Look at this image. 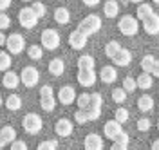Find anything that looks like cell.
Returning a JSON list of instances; mask_svg holds the SVG:
<instances>
[{"label":"cell","instance_id":"f6af8a7d","mask_svg":"<svg viewBox=\"0 0 159 150\" xmlns=\"http://www.w3.org/2000/svg\"><path fill=\"white\" fill-rule=\"evenodd\" d=\"M110 150H129V145H121V143L114 141V145L110 147Z\"/></svg>","mask_w":159,"mask_h":150},{"label":"cell","instance_id":"f35d334b","mask_svg":"<svg viewBox=\"0 0 159 150\" xmlns=\"http://www.w3.org/2000/svg\"><path fill=\"white\" fill-rule=\"evenodd\" d=\"M74 121L76 123H80V125H83V123H87V110H81V109H78L76 112H74Z\"/></svg>","mask_w":159,"mask_h":150},{"label":"cell","instance_id":"6da1fadb","mask_svg":"<svg viewBox=\"0 0 159 150\" xmlns=\"http://www.w3.org/2000/svg\"><path fill=\"white\" fill-rule=\"evenodd\" d=\"M118 29L123 36H136V34H138V29H139L138 18L132 16V15H125L123 18H119Z\"/></svg>","mask_w":159,"mask_h":150},{"label":"cell","instance_id":"60d3db41","mask_svg":"<svg viewBox=\"0 0 159 150\" xmlns=\"http://www.w3.org/2000/svg\"><path fill=\"white\" fill-rule=\"evenodd\" d=\"M11 150H29L27 148V143L22 139H15L11 141Z\"/></svg>","mask_w":159,"mask_h":150},{"label":"cell","instance_id":"4fadbf2b","mask_svg":"<svg viewBox=\"0 0 159 150\" xmlns=\"http://www.w3.org/2000/svg\"><path fill=\"white\" fill-rule=\"evenodd\" d=\"M87 38L89 36H85L81 31H72L69 34V45L72 47V49H76V51H80V49H83L85 45H87Z\"/></svg>","mask_w":159,"mask_h":150},{"label":"cell","instance_id":"b9f144b4","mask_svg":"<svg viewBox=\"0 0 159 150\" xmlns=\"http://www.w3.org/2000/svg\"><path fill=\"white\" fill-rule=\"evenodd\" d=\"M150 120L148 118H141V120H138V130H141V132H147V130L150 129Z\"/></svg>","mask_w":159,"mask_h":150},{"label":"cell","instance_id":"74e56055","mask_svg":"<svg viewBox=\"0 0 159 150\" xmlns=\"http://www.w3.org/2000/svg\"><path fill=\"white\" fill-rule=\"evenodd\" d=\"M31 7H33V11L36 13V16H38V18H43V16H45V6H43L42 2H33V6H31Z\"/></svg>","mask_w":159,"mask_h":150},{"label":"cell","instance_id":"7dc6e473","mask_svg":"<svg viewBox=\"0 0 159 150\" xmlns=\"http://www.w3.org/2000/svg\"><path fill=\"white\" fill-rule=\"evenodd\" d=\"M99 2H101V0H83V4H85V6H89V7H94V6H98Z\"/></svg>","mask_w":159,"mask_h":150},{"label":"cell","instance_id":"30bf717a","mask_svg":"<svg viewBox=\"0 0 159 150\" xmlns=\"http://www.w3.org/2000/svg\"><path fill=\"white\" fill-rule=\"evenodd\" d=\"M76 78L81 87H92L96 83V72H94V69H80Z\"/></svg>","mask_w":159,"mask_h":150},{"label":"cell","instance_id":"11a10c76","mask_svg":"<svg viewBox=\"0 0 159 150\" xmlns=\"http://www.w3.org/2000/svg\"><path fill=\"white\" fill-rule=\"evenodd\" d=\"M22 2H31V0H22Z\"/></svg>","mask_w":159,"mask_h":150},{"label":"cell","instance_id":"d6986e66","mask_svg":"<svg viewBox=\"0 0 159 150\" xmlns=\"http://www.w3.org/2000/svg\"><path fill=\"white\" fill-rule=\"evenodd\" d=\"M54 22L60 25H65L70 22V13L67 7H56L54 9Z\"/></svg>","mask_w":159,"mask_h":150},{"label":"cell","instance_id":"db71d44e","mask_svg":"<svg viewBox=\"0 0 159 150\" xmlns=\"http://www.w3.org/2000/svg\"><path fill=\"white\" fill-rule=\"evenodd\" d=\"M152 2H154V4H159V0H152Z\"/></svg>","mask_w":159,"mask_h":150},{"label":"cell","instance_id":"9c48e42d","mask_svg":"<svg viewBox=\"0 0 159 150\" xmlns=\"http://www.w3.org/2000/svg\"><path fill=\"white\" fill-rule=\"evenodd\" d=\"M143 29H145L147 34H152V36L159 34V15L156 13V11L143 20Z\"/></svg>","mask_w":159,"mask_h":150},{"label":"cell","instance_id":"836d02e7","mask_svg":"<svg viewBox=\"0 0 159 150\" xmlns=\"http://www.w3.org/2000/svg\"><path fill=\"white\" fill-rule=\"evenodd\" d=\"M101 105H103V98H101V94H99V92L90 94V107L89 109H101Z\"/></svg>","mask_w":159,"mask_h":150},{"label":"cell","instance_id":"f5cc1de1","mask_svg":"<svg viewBox=\"0 0 159 150\" xmlns=\"http://www.w3.org/2000/svg\"><path fill=\"white\" fill-rule=\"evenodd\" d=\"M2 105H4V98H2V96H0V107H2Z\"/></svg>","mask_w":159,"mask_h":150},{"label":"cell","instance_id":"7bdbcfd3","mask_svg":"<svg viewBox=\"0 0 159 150\" xmlns=\"http://www.w3.org/2000/svg\"><path fill=\"white\" fill-rule=\"evenodd\" d=\"M129 139L130 138H129V134H127L125 130H121L118 136L114 138V141H116V143H121V145H129Z\"/></svg>","mask_w":159,"mask_h":150},{"label":"cell","instance_id":"5bb4252c","mask_svg":"<svg viewBox=\"0 0 159 150\" xmlns=\"http://www.w3.org/2000/svg\"><path fill=\"white\" fill-rule=\"evenodd\" d=\"M83 147L85 150H103V139H101V136L98 134H87V138L83 139Z\"/></svg>","mask_w":159,"mask_h":150},{"label":"cell","instance_id":"bcb514c9","mask_svg":"<svg viewBox=\"0 0 159 150\" xmlns=\"http://www.w3.org/2000/svg\"><path fill=\"white\" fill-rule=\"evenodd\" d=\"M11 2H13V0H0V13L7 9V7L11 6Z\"/></svg>","mask_w":159,"mask_h":150},{"label":"cell","instance_id":"e0dca14e","mask_svg":"<svg viewBox=\"0 0 159 150\" xmlns=\"http://www.w3.org/2000/svg\"><path fill=\"white\" fill-rule=\"evenodd\" d=\"M99 78H101L103 83L110 85V83H114V81L118 80V70H116V67H112V65H105L101 69V72H99Z\"/></svg>","mask_w":159,"mask_h":150},{"label":"cell","instance_id":"277c9868","mask_svg":"<svg viewBox=\"0 0 159 150\" xmlns=\"http://www.w3.org/2000/svg\"><path fill=\"white\" fill-rule=\"evenodd\" d=\"M40 42H42V47L43 49L54 51L60 47V34L56 29H43L42 31V36H40Z\"/></svg>","mask_w":159,"mask_h":150},{"label":"cell","instance_id":"cb8c5ba5","mask_svg":"<svg viewBox=\"0 0 159 150\" xmlns=\"http://www.w3.org/2000/svg\"><path fill=\"white\" fill-rule=\"evenodd\" d=\"M154 13V9H152V6L150 4H145V2H141L138 6V11H136V18L138 20H145L147 16H150Z\"/></svg>","mask_w":159,"mask_h":150},{"label":"cell","instance_id":"6f0895ef","mask_svg":"<svg viewBox=\"0 0 159 150\" xmlns=\"http://www.w3.org/2000/svg\"><path fill=\"white\" fill-rule=\"evenodd\" d=\"M0 150H2V148H0Z\"/></svg>","mask_w":159,"mask_h":150},{"label":"cell","instance_id":"ac0fdd59","mask_svg":"<svg viewBox=\"0 0 159 150\" xmlns=\"http://www.w3.org/2000/svg\"><path fill=\"white\" fill-rule=\"evenodd\" d=\"M2 83L6 89H16L20 85V76L16 72H11V70H4V78H2Z\"/></svg>","mask_w":159,"mask_h":150},{"label":"cell","instance_id":"603a6c76","mask_svg":"<svg viewBox=\"0 0 159 150\" xmlns=\"http://www.w3.org/2000/svg\"><path fill=\"white\" fill-rule=\"evenodd\" d=\"M138 109L141 110V112H148V110L154 109V100H152V96L143 94V96L138 100Z\"/></svg>","mask_w":159,"mask_h":150},{"label":"cell","instance_id":"816d5d0a","mask_svg":"<svg viewBox=\"0 0 159 150\" xmlns=\"http://www.w3.org/2000/svg\"><path fill=\"white\" fill-rule=\"evenodd\" d=\"M129 2H134V4H141L143 0H129Z\"/></svg>","mask_w":159,"mask_h":150},{"label":"cell","instance_id":"484cf974","mask_svg":"<svg viewBox=\"0 0 159 150\" xmlns=\"http://www.w3.org/2000/svg\"><path fill=\"white\" fill-rule=\"evenodd\" d=\"M4 103H6L7 110H20V107H22V98H20L18 94H11V96H7V100L4 101Z\"/></svg>","mask_w":159,"mask_h":150},{"label":"cell","instance_id":"8992f818","mask_svg":"<svg viewBox=\"0 0 159 150\" xmlns=\"http://www.w3.org/2000/svg\"><path fill=\"white\" fill-rule=\"evenodd\" d=\"M6 45L11 54H20L25 49V38L20 33H11L9 36H6Z\"/></svg>","mask_w":159,"mask_h":150},{"label":"cell","instance_id":"1f68e13d","mask_svg":"<svg viewBox=\"0 0 159 150\" xmlns=\"http://www.w3.org/2000/svg\"><path fill=\"white\" fill-rule=\"evenodd\" d=\"M11 67V56L7 51H0V70H7Z\"/></svg>","mask_w":159,"mask_h":150},{"label":"cell","instance_id":"e575fe53","mask_svg":"<svg viewBox=\"0 0 159 150\" xmlns=\"http://www.w3.org/2000/svg\"><path fill=\"white\" fill-rule=\"evenodd\" d=\"M36 150H58V143L54 139H47V141H42L38 145Z\"/></svg>","mask_w":159,"mask_h":150},{"label":"cell","instance_id":"681fc988","mask_svg":"<svg viewBox=\"0 0 159 150\" xmlns=\"http://www.w3.org/2000/svg\"><path fill=\"white\" fill-rule=\"evenodd\" d=\"M152 150H159V139H156L152 143Z\"/></svg>","mask_w":159,"mask_h":150},{"label":"cell","instance_id":"52a82bcc","mask_svg":"<svg viewBox=\"0 0 159 150\" xmlns=\"http://www.w3.org/2000/svg\"><path fill=\"white\" fill-rule=\"evenodd\" d=\"M38 16H36V13L33 11V7H22L18 11V22L22 27H25V29H33L36 24H38Z\"/></svg>","mask_w":159,"mask_h":150},{"label":"cell","instance_id":"3957f363","mask_svg":"<svg viewBox=\"0 0 159 150\" xmlns=\"http://www.w3.org/2000/svg\"><path fill=\"white\" fill-rule=\"evenodd\" d=\"M99 27H101V18L98 15H89V16H85L83 20L80 22L78 31H81L85 36H90V34L98 33Z\"/></svg>","mask_w":159,"mask_h":150},{"label":"cell","instance_id":"d4e9b609","mask_svg":"<svg viewBox=\"0 0 159 150\" xmlns=\"http://www.w3.org/2000/svg\"><path fill=\"white\" fill-rule=\"evenodd\" d=\"M0 136H2V139L6 141V143H11V141L16 139V130L13 129L11 125H6V127L0 129Z\"/></svg>","mask_w":159,"mask_h":150},{"label":"cell","instance_id":"7c38bea8","mask_svg":"<svg viewBox=\"0 0 159 150\" xmlns=\"http://www.w3.org/2000/svg\"><path fill=\"white\" fill-rule=\"evenodd\" d=\"M72 130H74V125H72V121L67 120V118L58 120L56 121V125H54V132L58 134L60 138H67V136H70Z\"/></svg>","mask_w":159,"mask_h":150},{"label":"cell","instance_id":"2e32d148","mask_svg":"<svg viewBox=\"0 0 159 150\" xmlns=\"http://www.w3.org/2000/svg\"><path fill=\"white\" fill-rule=\"evenodd\" d=\"M112 61L116 65H119V67H127V65H130V61H132V52L129 49H125V47H121L118 51V54L112 58Z\"/></svg>","mask_w":159,"mask_h":150},{"label":"cell","instance_id":"83f0119b","mask_svg":"<svg viewBox=\"0 0 159 150\" xmlns=\"http://www.w3.org/2000/svg\"><path fill=\"white\" fill-rule=\"evenodd\" d=\"M121 49V45H119V42H116V40H110L107 45H105V54L109 56L110 60L118 54V51Z\"/></svg>","mask_w":159,"mask_h":150},{"label":"cell","instance_id":"ba28073f","mask_svg":"<svg viewBox=\"0 0 159 150\" xmlns=\"http://www.w3.org/2000/svg\"><path fill=\"white\" fill-rule=\"evenodd\" d=\"M20 76V81L25 85V87H34L36 83H38V80H40V74H38V70L34 69V67H24L22 69V74H18Z\"/></svg>","mask_w":159,"mask_h":150},{"label":"cell","instance_id":"d590c367","mask_svg":"<svg viewBox=\"0 0 159 150\" xmlns=\"http://www.w3.org/2000/svg\"><path fill=\"white\" fill-rule=\"evenodd\" d=\"M114 120L123 125L125 121L129 120V110H127V109H118L116 112H114Z\"/></svg>","mask_w":159,"mask_h":150},{"label":"cell","instance_id":"9a60e30c","mask_svg":"<svg viewBox=\"0 0 159 150\" xmlns=\"http://www.w3.org/2000/svg\"><path fill=\"white\" fill-rule=\"evenodd\" d=\"M121 123H118L116 120H109L105 123V127H103V134H105V138H109V139L114 141V138L118 136L119 132H121Z\"/></svg>","mask_w":159,"mask_h":150},{"label":"cell","instance_id":"ffe728a7","mask_svg":"<svg viewBox=\"0 0 159 150\" xmlns=\"http://www.w3.org/2000/svg\"><path fill=\"white\" fill-rule=\"evenodd\" d=\"M103 13H105L107 18H116L119 13V4L116 0H107L105 6H103Z\"/></svg>","mask_w":159,"mask_h":150},{"label":"cell","instance_id":"8fae6325","mask_svg":"<svg viewBox=\"0 0 159 150\" xmlns=\"http://www.w3.org/2000/svg\"><path fill=\"white\" fill-rule=\"evenodd\" d=\"M58 100L61 105H72L74 101H76V90L74 87H69V85H65V87H61L58 90Z\"/></svg>","mask_w":159,"mask_h":150},{"label":"cell","instance_id":"44dd1931","mask_svg":"<svg viewBox=\"0 0 159 150\" xmlns=\"http://www.w3.org/2000/svg\"><path fill=\"white\" fill-rule=\"evenodd\" d=\"M63 70H65V63H63L61 58H52L49 61V72L52 76H61Z\"/></svg>","mask_w":159,"mask_h":150},{"label":"cell","instance_id":"9f6ffc18","mask_svg":"<svg viewBox=\"0 0 159 150\" xmlns=\"http://www.w3.org/2000/svg\"><path fill=\"white\" fill-rule=\"evenodd\" d=\"M157 129H159V120H157Z\"/></svg>","mask_w":159,"mask_h":150},{"label":"cell","instance_id":"7a4b0ae2","mask_svg":"<svg viewBox=\"0 0 159 150\" xmlns=\"http://www.w3.org/2000/svg\"><path fill=\"white\" fill-rule=\"evenodd\" d=\"M22 127H24V130H25L27 134L36 136L40 130H42V127H43V121H42V118H40L38 114L29 112V114L24 116V120H22Z\"/></svg>","mask_w":159,"mask_h":150},{"label":"cell","instance_id":"f907efd6","mask_svg":"<svg viewBox=\"0 0 159 150\" xmlns=\"http://www.w3.org/2000/svg\"><path fill=\"white\" fill-rule=\"evenodd\" d=\"M4 147H7V143L2 139V136H0V148H4Z\"/></svg>","mask_w":159,"mask_h":150},{"label":"cell","instance_id":"4dcf8cb0","mask_svg":"<svg viewBox=\"0 0 159 150\" xmlns=\"http://www.w3.org/2000/svg\"><path fill=\"white\" fill-rule=\"evenodd\" d=\"M154 61H156V58L152 54H145L143 60H141V69H143V72H150L152 67H154Z\"/></svg>","mask_w":159,"mask_h":150},{"label":"cell","instance_id":"ab89813d","mask_svg":"<svg viewBox=\"0 0 159 150\" xmlns=\"http://www.w3.org/2000/svg\"><path fill=\"white\" fill-rule=\"evenodd\" d=\"M9 25H11V18H9V15H6V13H0V31L7 29Z\"/></svg>","mask_w":159,"mask_h":150},{"label":"cell","instance_id":"f1b7e54d","mask_svg":"<svg viewBox=\"0 0 159 150\" xmlns=\"http://www.w3.org/2000/svg\"><path fill=\"white\" fill-rule=\"evenodd\" d=\"M76 103H78V109L87 110L90 107V94H87V92H81L80 96H76Z\"/></svg>","mask_w":159,"mask_h":150},{"label":"cell","instance_id":"4316f807","mask_svg":"<svg viewBox=\"0 0 159 150\" xmlns=\"http://www.w3.org/2000/svg\"><path fill=\"white\" fill-rule=\"evenodd\" d=\"M94 65H96V61L90 54H83L78 58V69H94Z\"/></svg>","mask_w":159,"mask_h":150},{"label":"cell","instance_id":"d6a6232c","mask_svg":"<svg viewBox=\"0 0 159 150\" xmlns=\"http://www.w3.org/2000/svg\"><path fill=\"white\" fill-rule=\"evenodd\" d=\"M112 100L116 101V103H123V101L127 100V90L123 89V87L114 89L112 90Z\"/></svg>","mask_w":159,"mask_h":150},{"label":"cell","instance_id":"5b68a950","mask_svg":"<svg viewBox=\"0 0 159 150\" xmlns=\"http://www.w3.org/2000/svg\"><path fill=\"white\" fill-rule=\"evenodd\" d=\"M40 107L45 112H51L56 107V100H54V94H52V87L51 85H43L40 89Z\"/></svg>","mask_w":159,"mask_h":150},{"label":"cell","instance_id":"f546056e","mask_svg":"<svg viewBox=\"0 0 159 150\" xmlns=\"http://www.w3.org/2000/svg\"><path fill=\"white\" fill-rule=\"evenodd\" d=\"M27 54H29L31 60H40L42 56H43V47L42 45H29V49H27Z\"/></svg>","mask_w":159,"mask_h":150},{"label":"cell","instance_id":"ee69618b","mask_svg":"<svg viewBox=\"0 0 159 150\" xmlns=\"http://www.w3.org/2000/svg\"><path fill=\"white\" fill-rule=\"evenodd\" d=\"M150 74H152V78H159V60L154 61V67L150 70Z\"/></svg>","mask_w":159,"mask_h":150},{"label":"cell","instance_id":"8d00e7d4","mask_svg":"<svg viewBox=\"0 0 159 150\" xmlns=\"http://www.w3.org/2000/svg\"><path fill=\"white\" fill-rule=\"evenodd\" d=\"M123 89L127 90V92H134V90L138 89V85H136V80H134L132 76H127V78L123 80Z\"/></svg>","mask_w":159,"mask_h":150},{"label":"cell","instance_id":"7402d4cb","mask_svg":"<svg viewBox=\"0 0 159 150\" xmlns=\"http://www.w3.org/2000/svg\"><path fill=\"white\" fill-rule=\"evenodd\" d=\"M136 85L143 90H148L152 87V74L150 72H141L138 76V80H136Z\"/></svg>","mask_w":159,"mask_h":150},{"label":"cell","instance_id":"c3c4849f","mask_svg":"<svg viewBox=\"0 0 159 150\" xmlns=\"http://www.w3.org/2000/svg\"><path fill=\"white\" fill-rule=\"evenodd\" d=\"M2 45H6V34L0 31V47H2Z\"/></svg>","mask_w":159,"mask_h":150}]
</instances>
